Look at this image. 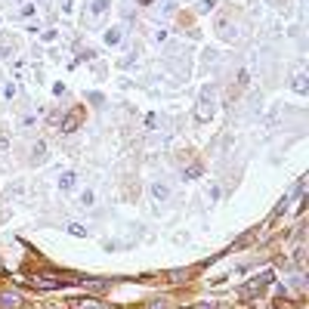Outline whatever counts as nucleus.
<instances>
[{
  "mask_svg": "<svg viewBox=\"0 0 309 309\" xmlns=\"http://www.w3.org/2000/svg\"><path fill=\"white\" fill-rule=\"evenodd\" d=\"M155 198H167V189L164 186H155Z\"/></svg>",
  "mask_w": 309,
  "mask_h": 309,
  "instance_id": "obj_15",
  "label": "nucleus"
},
{
  "mask_svg": "<svg viewBox=\"0 0 309 309\" xmlns=\"http://www.w3.org/2000/svg\"><path fill=\"white\" fill-rule=\"evenodd\" d=\"M59 186H62V189H71V186H75V173H62Z\"/></svg>",
  "mask_w": 309,
  "mask_h": 309,
  "instance_id": "obj_9",
  "label": "nucleus"
},
{
  "mask_svg": "<svg viewBox=\"0 0 309 309\" xmlns=\"http://www.w3.org/2000/svg\"><path fill=\"white\" fill-rule=\"evenodd\" d=\"M84 287H87V290H93V294H102V290L112 287V281H84Z\"/></svg>",
  "mask_w": 309,
  "mask_h": 309,
  "instance_id": "obj_7",
  "label": "nucleus"
},
{
  "mask_svg": "<svg viewBox=\"0 0 309 309\" xmlns=\"http://www.w3.org/2000/svg\"><path fill=\"white\" fill-rule=\"evenodd\" d=\"M210 7H213V0H201V7H198V10H201V13H207Z\"/></svg>",
  "mask_w": 309,
  "mask_h": 309,
  "instance_id": "obj_16",
  "label": "nucleus"
},
{
  "mask_svg": "<svg viewBox=\"0 0 309 309\" xmlns=\"http://www.w3.org/2000/svg\"><path fill=\"white\" fill-rule=\"evenodd\" d=\"M68 232H71V235H78V238H84V235H87V229H84V226H78V223H71V226H68Z\"/></svg>",
  "mask_w": 309,
  "mask_h": 309,
  "instance_id": "obj_11",
  "label": "nucleus"
},
{
  "mask_svg": "<svg viewBox=\"0 0 309 309\" xmlns=\"http://www.w3.org/2000/svg\"><path fill=\"white\" fill-rule=\"evenodd\" d=\"M195 309H216V303H198Z\"/></svg>",
  "mask_w": 309,
  "mask_h": 309,
  "instance_id": "obj_17",
  "label": "nucleus"
},
{
  "mask_svg": "<svg viewBox=\"0 0 309 309\" xmlns=\"http://www.w3.org/2000/svg\"><path fill=\"white\" fill-rule=\"evenodd\" d=\"M210 115H213V99H207V96H204L201 102H198V112H195V118H198V121H207Z\"/></svg>",
  "mask_w": 309,
  "mask_h": 309,
  "instance_id": "obj_5",
  "label": "nucleus"
},
{
  "mask_svg": "<svg viewBox=\"0 0 309 309\" xmlns=\"http://www.w3.org/2000/svg\"><path fill=\"white\" fill-rule=\"evenodd\" d=\"M71 309H115L112 303H102V300H84V297H78V300H71Z\"/></svg>",
  "mask_w": 309,
  "mask_h": 309,
  "instance_id": "obj_4",
  "label": "nucleus"
},
{
  "mask_svg": "<svg viewBox=\"0 0 309 309\" xmlns=\"http://www.w3.org/2000/svg\"><path fill=\"white\" fill-rule=\"evenodd\" d=\"M84 108L81 105H75V108H71V112L65 115V121H62V133H75L78 130V127H81V121H84Z\"/></svg>",
  "mask_w": 309,
  "mask_h": 309,
  "instance_id": "obj_3",
  "label": "nucleus"
},
{
  "mask_svg": "<svg viewBox=\"0 0 309 309\" xmlns=\"http://www.w3.org/2000/svg\"><path fill=\"white\" fill-rule=\"evenodd\" d=\"M269 281H272V272H263V275H257L247 287H241V290H238V297H241V300H250L253 294H260V290H263Z\"/></svg>",
  "mask_w": 309,
  "mask_h": 309,
  "instance_id": "obj_1",
  "label": "nucleus"
},
{
  "mask_svg": "<svg viewBox=\"0 0 309 309\" xmlns=\"http://www.w3.org/2000/svg\"><path fill=\"white\" fill-rule=\"evenodd\" d=\"M294 90H297V93H306V78H303V75L294 78Z\"/></svg>",
  "mask_w": 309,
  "mask_h": 309,
  "instance_id": "obj_10",
  "label": "nucleus"
},
{
  "mask_svg": "<svg viewBox=\"0 0 309 309\" xmlns=\"http://www.w3.org/2000/svg\"><path fill=\"white\" fill-rule=\"evenodd\" d=\"M105 41H108V44H118V41H121V34H118V31L112 28V31H108V34H105Z\"/></svg>",
  "mask_w": 309,
  "mask_h": 309,
  "instance_id": "obj_13",
  "label": "nucleus"
},
{
  "mask_svg": "<svg viewBox=\"0 0 309 309\" xmlns=\"http://www.w3.org/2000/svg\"><path fill=\"white\" fill-rule=\"evenodd\" d=\"M22 300L16 297V294H0V309H16Z\"/></svg>",
  "mask_w": 309,
  "mask_h": 309,
  "instance_id": "obj_6",
  "label": "nucleus"
},
{
  "mask_svg": "<svg viewBox=\"0 0 309 309\" xmlns=\"http://www.w3.org/2000/svg\"><path fill=\"white\" fill-rule=\"evenodd\" d=\"M105 7H108V0H96V7H93V13H105Z\"/></svg>",
  "mask_w": 309,
  "mask_h": 309,
  "instance_id": "obj_14",
  "label": "nucleus"
},
{
  "mask_svg": "<svg viewBox=\"0 0 309 309\" xmlns=\"http://www.w3.org/2000/svg\"><path fill=\"white\" fill-rule=\"evenodd\" d=\"M145 309H167V300H152Z\"/></svg>",
  "mask_w": 309,
  "mask_h": 309,
  "instance_id": "obj_12",
  "label": "nucleus"
},
{
  "mask_svg": "<svg viewBox=\"0 0 309 309\" xmlns=\"http://www.w3.org/2000/svg\"><path fill=\"white\" fill-rule=\"evenodd\" d=\"M192 275L189 269H173V272H167V281H186Z\"/></svg>",
  "mask_w": 309,
  "mask_h": 309,
  "instance_id": "obj_8",
  "label": "nucleus"
},
{
  "mask_svg": "<svg viewBox=\"0 0 309 309\" xmlns=\"http://www.w3.org/2000/svg\"><path fill=\"white\" fill-rule=\"evenodd\" d=\"M31 284L38 287V290H59V287H65L68 281H65V278H56V275H31Z\"/></svg>",
  "mask_w": 309,
  "mask_h": 309,
  "instance_id": "obj_2",
  "label": "nucleus"
}]
</instances>
